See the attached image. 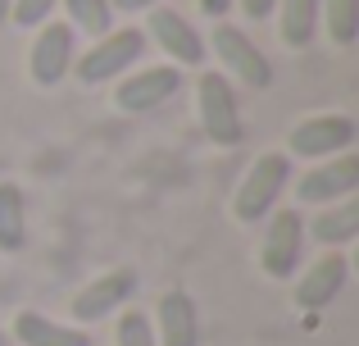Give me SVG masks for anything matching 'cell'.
Masks as SVG:
<instances>
[{
    "label": "cell",
    "mask_w": 359,
    "mask_h": 346,
    "mask_svg": "<svg viewBox=\"0 0 359 346\" xmlns=\"http://www.w3.org/2000/svg\"><path fill=\"white\" fill-rule=\"evenodd\" d=\"M9 338L18 346H91V333L78 328V324H60L41 310H18Z\"/></svg>",
    "instance_id": "14"
},
{
    "label": "cell",
    "mask_w": 359,
    "mask_h": 346,
    "mask_svg": "<svg viewBox=\"0 0 359 346\" xmlns=\"http://www.w3.org/2000/svg\"><path fill=\"white\" fill-rule=\"evenodd\" d=\"M318 5L323 0H278L273 14H278V36L291 51H305L318 36Z\"/></svg>",
    "instance_id": "15"
},
{
    "label": "cell",
    "mask_w": 359,
    "mask_h": 346,
    "mask_svg": "<svg viewBox=\"0 0 359 346\" xmlns=\"http://www.w3.org/2000/svg\"><path fill=\"white\" fill-rule=\"evenodd\" d=\"M300 251H305V219L300 210H273L269 232L259 241V269L278 283H287L300 269Z\"/></svg>",
    "instance_id": "9"
},
{
    "label": "cell",
    "mask_w": 359,
    "mask_h": 346,
    "mask_svg": "<svg viewBox=\"0 0 359 346\" xmlns=\"http://www.w3.org/2000/svg\"><path fill=\"white\" fill-rule=\"evenodd\" d=\"M132 296H137V274H132V269H109V274L91 278V283L73 296V319L100 324L105 314H118Z\"/></svg>",
    "instance_id": "11"
},
{
    "label": "cell",
    "mask_w": 359,
    "mask_h": 346,
    "mask_svg": "<svg viewBox=\"0 0 359 346\" xmlns=\"http://www.w3.org/2000/svg\"><path fill=\"white\" fill-rule=\"evenodd\" d=\"M114 346H159L155 342V324H150L141 310H123L118 328H114Z\"/></svg>",
    "instance_id": "20"
},
{
    "label": "cell",
    "mask_w": 359,
    "mask_h": 346,
    "mask_svg": "<svg viewBox=\"0 0 359 346\" xmlns=\"http://www.w3.org/2000/svg\"><path fill=\"white\" fill-rule=\"evenodd\" d=\"M9 5H14V0H0V27L9 23Z\"/></svg>",
    "instance_id": "25"
},
{
    "label": "cell",
    "mask_w": 359,
    "mask_h": 346,
    "mask_svg": "<svg viewBox=\"0 0 359 346\" xmlns=\"http://www.w3.org/2000/svg\"><path fill=\"white\" fill-rule=\"evenodd\" d=\"M237 5L250 23H264V18H273V5H278V0H237Z\"/></svg>",
    "instance_id": "22"
},
{
    "label": "cell",
    "mask_w": 359,
    "mask_h": 346,
    "mask_svg": "<svg viewBox=\"0 0 359 346\" xmlns=\"http://www.w3.org/2000/svg\"><path fill=\"white\" fill-rule=\"evenodd\" d=\"M291 178H296V173H291V155H287V151H269V155H259V160L250 164V173L241 178L237 196H232V214H237L241 223H259V219H269L273 205H278V196L287 192Z\"/></svg>",
    "instance_id": "2"
},
{
    "label": "cell",
    "mask_w": 359,
    "mask_h": 346,
    "mask_svg": "<svg viewBox=\"0 0 359 346\" xmlns=\"http://www.w3.org/2000/svg\"><path fill=\"white\" fill-rule=\"evenodd\" d=\"M155 342L159 346H201V319H196V301L187 292H164L155 305Z\"/></svg>",
    "instance_id": "12"
},
{
    "label": "cell",
    "mask_w": 359,
    "mask_h": 346,
    "mask_svg": "<svg viewBox=\"0 0 359 346\" xmlns=\"http://www.w3.org/2000/svg\"><path fill=\"white\" fill-rule=\"evenodd\" d=\"M141 55H146V32H141V27H114V32L96 36V46H91L87 55L73 60V73H78V82H87V87H100V82L123 78L128 69H137Z\"/></svg>",
    "instance_id": "3"
},
{
    "label": "cell",
    "mask_w": 359,
    "mask_h": 346,
    "mask_svg": "<svg viewBox=\"0 0 359 346\" xmlns=\"http://www.w3.org/2000/svg\"><path fill=\"white\" fill-rule=\"evenodd\" d=\"M346 278H351V265H346V255H323L318 265L305 269V278L296 283V305L300 310H323V305H332L337 296H341Z\"/></svg>",
    "instance_id": "13"
},
{
    "label": "cell",
    "mask_w": 359,
    "mask_h": 346,
    "mask_svg": "<svg viewBox=\"0 0 359 346\" xmlns=\"http://www.w3.org/2000/svg\"><path fill=\"white\" fill-rule=\"evenodd\" d=\"M109 5H114V14H141V9H155L164 0H109Z\"/></svg>",
    "instance_id": "23"
},
{
    "label": "cell",
    "mask_w": 359,
    "mask_h": 346,
    "mask_svg": "<svg viewBox=\"0 0 359 346\" xmlns=\"http://www.w3.org/2000/svg\"><path fill=\"white\" fill-rule=\"evenodd\" d=\"M196 114H201V128L214 146H241L245 119H241V105H237V87L219 69H205L196 78Z\"/></svg>",
    "instance_id": "1"
},
{
    "label": "cell",
    "mask_w": 359,
    "mask_h": 346,
    "mask_svg": "<svg viewBox=\"0 0 359 346\" xmlns=\"http://www.w3.org/2000/svg\"><path fill=\"white\" fill-rule=\"evenodd\" d=\"M64 14H69L73 32H87V36H105L114 32V5L109 0H60Z\"/></svg>",
    "instance_id": "18"
},
{
    "label": "cell",
    "mask_w": 359,
    "mask_h": 346,
    "mask_svg": "<svg viewBox=\"0 0 359 346\" xmlns=\"http://www.w3.org/2000/svg\"><path fill=\"white\" fill-rule=\"evenodd\" d=\"M309 232H314V241H323V246H351L359 237V201L351 196V201L323 205V214H314Z\"/></svg>",
    "instance_id": "17"
},
{
    "label": "cell",
    "mask_w": 359,
    "mask_h": 346,
    "mask_svg": "<svg viewBox=\"0 0 359 346\" xmlns=\"http://www.w3.org/2000/svg\"><path fill=\"white\" fill-rule=\"evenodd\" d=\"M359 142V128L351 114H309L291 128L287 137V155H300V160H332V155H346Z\"/></svg>",
    "instance_id": "4"
},
{
    "label": "cell",
    "mask_w": 359,
    "mask_h": 346,
    "mask_svg": "<svg viewBox=\"0 0 359 346\" xmlns=\"http://www.w3.org/2000/svg\"><path fill=\"white\" fill-rule=\"evenodd\" d=\"M55 9H60V0H14V5H9V23L41 27V23H50Z\"/></svg>",
    "instance_id": "21"
},
{
    "label": "cell",
    "mask_w": 359,
    "mask_h": 346,
    "mask_svg": "<svg viewBox=\"0 0 359 346\" xmlns=\"http://www.w3.org/2000/svg\"><path fill=\"white\" fill-rule=\"evenodd\" d=\"M359 192V155H332V160H318L309 173L296 178V196L305 205H337V201H351Z\"/></svg>",
    "instance_id": "10"
},
{
    "label": "cell",
    "mask_w": 359,
    "mask_h": 346,
    "mask_svg": "<svg viewBox=\"0 0 359 346\" xmlns=\"http://www.w3.org/2000/svg\"><path fill=\"white\" fill-rule=\"evenodd\" d=\"M214 60L228 69L223 78H237L241 87H250V91H264L273 82L269 55L250 41V32H241V27H232V23L214 27Z\"/></svg>",
    "instance_id": "6"
},
{
    "label": "cell",
    "mask_w": 359,
    "mask_h": 346,
    "mask_svg": "<svg viewBox=\"0 0 359 346\" xmlns=\"http://www.w3.org/2000/svg\"><path fill=\"white\" fill-rule=\"evenodd\" d=\"M27 246V201L18 182H0V255H18Z\"/></svg>",
    "instance_id": "16"
},
{
    "label": "cell",
    "mask_w": 359,
    "mask_h": 346,
    "mask_svg": "<svg viewBox=\"0 0 359 346\" xmlns=\"http://www.w3.org/2000/svg\"><path fill=\"white\" fill-rule=\"evenodd\" d=\"M146 41H155L159 51L168 55L173 69H201L205 55H210L205 36L191 27V18H182L177 9H168V5L146 9Z\"/></svg>",
    "instance_id": "5"
},
{
    "label": "cell",
    "mask_w": 359,
    "mask_h": 346,
    "mask_svg": "<svg viewBox=\"0 0 359 346\" xmlns=\"http://www.w3.org/2000/svg\"><path fill=\"white\" fill-rule=\"evenodd\" d=\"M232 5H237V0H201V14H210V18H219V23H223V14H228Z\"/></svg>",
    "instance_id": "24"
},
{
    "label": "cell",
    "mask_w": 359,
    "mask_h": 346,
    "mask_svg": "<svg viewBox=\"0 0 359 346\" xmlns=\"http://www.w3.org/2000/svg\"><path fill=\"white\" fill-rule=\"evenodd\" d=\"M78 60V32L69 23H41L27 51V73L36 87H60Z\"/></svg>",
    "instance_id": "8"
},
{
    "label": "cell",
    "mask_w": 359,
    "mask_h": 346,
    "mask_svg": "<svg viewBox=\"0 0 359 346\" xmlns=\"http://www.w3.org/2000/svg\"><path fill=\"white\" fill-rule=\"evenodd\" d=\"M182 91V69L173 64H141L128 78H118L114 87V105L128 109V114H146V109H159Z\"/></svg>",
    "instance_id": "7"
},
{
    "label": "cell",
    "mask_w": 359,
    "mask_h": 346,
    "mask_svg": "<svg viewBox=\"0 0 359 346\" xmlns=\"http://www.w3.org/2000/svg\"><path fill=\"white\" fill-rule=\"evenodd\" d=\"M0 346H9V333L5 328H0Z\"/></svg>",
    "instance_id": "26"
},
{
    "label": "cell",
    "mask_w": 359,
    "mask_h": 346,
    "mask_svg": "<svg viewBox=\"0 0 359 346\" xmlns=\"http://www.w3.org/2000/svg\"><path fill=\"white\" fill-rule=\"evenodd\" d=\"M318 18L327 23V36L337 46H355L359 41V0H323Z\"/></svg>",
    "instance_id": "19"
}]
</instances>
